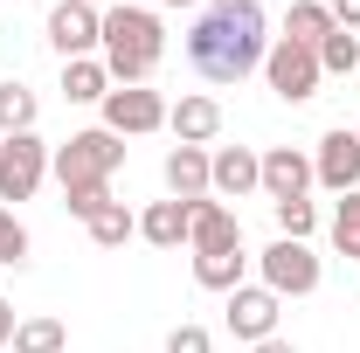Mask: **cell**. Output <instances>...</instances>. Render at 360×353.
Segmentation results:
<instances>
[{"instance_id": "1f68e13d", "label": "cell", "mask_w": 360, "mask_h": 353, "mask_svg": "<svg viewBox=\"0 0 360 353\" xmlns=\"http://www.w3.org/2000/svg\"><path fill=\"white\" fill-rule=\"evenodd\" d=\"M160 7H201V0H160Z\"/></svg>"}, {"instance_id": "f546056e", "label": "cell", "mask_w": 360, "mask_h": 353, "mask_svg": "<svg viewBox=\"0 0 360 353\" xmlns=\"http://www.w3.org/2000/svg\"><path fill=\"white\" fill-rule=\"evenodd\" d=\"M14 326H21V319H14V305H7V298H0V347L14 340Z\"/></svg>"}, {"instance_id": "83f0119b", "label": "cell", "mask_w": 360, "mask_h": 353, "mask_svg": "<svg viewBox=\"0 0 360 353\" xmlns=\"http://www.w3.org/2000/svg\"><path fill=\"white\" fill-rule=\"evenodd\" d=\"M167 353H215V340H208V326H174Z\"/></svg>"}, {"instance_id": "52a82bcc", "label": "cell", "mask_w": 360, "mask_h": 353, "mask_svg": "<svg viewBox=\"0 0 360 353\" xmlns=\"http://www.w3.org/2000/svg\"><path fill=\"white\" fill-rule=\"evenodd\" d=\"M49 49H56L63 63L97 56V49H104V14L84 7V0H56V7H49Z\"/></svg>"}, {"instance_id": "7c38bea8", "label": "cell", "mask_w": 360, "mask_h": 353, "mask_svg": "<svg viewBox=\"0 0 360 353\" xmlns=\"http://www.w3.org/2000/svg\"><path fill=\"white\" fill-rule=\"evenodd\" d=\"M305 187H312V153L270 146V153H264V194H270V208H277V201H305Z\"/></svg>"}, {"instance_id": "4316f807", "label": "cell", "mask_w": 360, "mask_h": 353, "mask_svg": "<svg viewBox=\"0 0 360 353\" xmlns=\"http://www.w3.org/2000/svg\"><path fill=\"white\" fill-rule=\"evenodd\" d=\"M63 208L77 222H90L97 208H111V180H84V187H63Z\"/></svg>"}, {"instance_id": "5bb4252c", "label": "cell", "mask_w": 360, "mask_h": 353, "mask_svg": "<svg viewBox=\"0 0 360 353\" xmlns=\"http://www.w3.org/2000/svg\"><path fill=\"white\" fill-rule=\"evenodd\" d=\"M167 132L180 139V146H208V139L222 132V104L215 97H180V104H167Z\"/></svg>"}, {"instance_id": "d6a6232c", "label": "cell", "mask_w": 360, "mask_h": 353, "mask_svg": "<svg viewBox=\"0 0 360 353\" xmlns=\"http://www.w3.org/2000/svg\"><path fill=\"white\" fill-rule=\"evenodd\" d=\"M84 7H97V14H104V7H111V0H84Z\"/></svg>"}, {"instance_id": "3957f363", "label": "cell", "mask_w": 360, "mask_h": 353, "mask_svg": "<svg viewBox=\"0 0 360 353\" xmlns=\"http://www.w3.org/2000/svg\"><path fill=\"white\" fill-rule=\"evenodd\" d=\"M118 160H125V139L104 132V125H90V132H70L56 153H49V167L63 187H84V180H111L118 174Z\"/></svg>"}, {"instance_id": "f1b7e54d", "label": "cell", "mask_w": 360, "mask_h": 353, "mask_svg": "<svg viewBox=\"0 0 360 353\" xmlns=\"http://www.w3.org/2000/svg\"><path fill=\"white\" fill-rule=\"evenodd\" d=\"M326 7H333V21H340V28H360V0H326Z\"/></svg>"}, {"instance_id": "7402d4cb", "label": "cell", "mask_w": 360, "mask_h": 353, "mask_svg": "<svg viewBox=\"0 0 360 353\" xmlns=\"http://www.w3.org/2000/svg\"><path fill=\"white\" fill-rule=\"evenodd\" d=\"M7 347H14V353H63V347H70V333H63V319H49V312H42V319H21Z\"/></svg>"}, {"instance_id": "5b68a950", "label": "cell", "mask_w": 360, "mask_h": 353, "mask_svg": "<svg viewBox=\"0 0 360 353\" xmlns=\"http://www.w3.org/2000/svg\"><path fill=\"white\" fill-rule=\"evenodd\" d=\"M264 77H270V90L284 97V104H305V97H319V84H326V70H319V49H298V42H270V56H264Z\"/></svg>"}, {"instance_id": "44dd1931", "label": "cell", "mask_w": 360, "mask_h": 353, "mask_svg": "<svg viewBox=\"0 0 360 353\" xmlns=\"http://www.w3.org/2000/svg\"><path fill=\"white\" fill-rule=\"evenodd\" d=\"M35 111H42V104H35V90H28V84H14V77L0 84V139L35 132Z\"/></svg>"}, {"instance_id": "2e32d148", "label": "cell", "mask_w": 360, "mask_h": 353, "mask_svg": "<svg viewBox=\"0 0 360 353\" xmlns=\"http://www.w3.org/2000/svg\"><path fill=\"white\" fill-rule=\"evenodd\" d=\"M187 229H194V208L174 201V194H167V201H153V208L139 215V236H146L153 250H180V243H187Z\"/></svg>"}, {"instance_id": "30bf717a", "label": "cell", "mask_w": 360, "mask_h": 353, "mask_svg": "<svg viewBox=\"0 0 360 353\" xmlns=\"http://www.w3.org/2000/svg\"><path fill=\"white\" fill-rule=\"evenodd\" d=\"M208 194H215V201L264 194V153H250V146H222V153H208Z\"/></svg>"}, {"instance_id": "d4e9b609", "label": "cell", "mask_w": 360, "mask_h": 353, "mask_svg": "<svg viewBox=\"0 0 360 353\" xmlns=\"http://www.w3.org/2000/svg\"><path fill=\"white\" fill-rule=\"evenodd\" d=\"M270 215H277V236H291V243H312V229H319V208H312V201H277Z\"/></svg>"}, {"instance_id": "9a60e30c", "label": "cell", "mask_w": 360, "mask_h": 353, "mask_svg": "<svg viewBox=\"0 0 360 353\" xmlns=\"http://www.w3.org/2000/svg\"><path fill=\"white\" fill-rule=\"evenodd\" d=\"M167 194L174 201H208V146H174L167 153Z\"/></svg>"}, {"instance_id": "603a6c76", "label": "cell", "mask_w": 360, "mask_h": 353, "mask_svg": "<svg viewBox=\"0 0 360 353\" xmlns=\"http://www.w3.org/2000/svg\"><path fill=\"white\" fill-rule=\"evenodd\" d=\"M319 70H326V77H354L360 70V35L354 28H333V35L319 42Z\"/></svg>"}, {"instance_id": "9c48e42d", "label": "cell", "mask_w": 360, "mask_h": 353, "mask_svg": "<svg viewBox=\"0 0 360 353\" xmlns=\"http://www.w3.org/2000/svg\"><path fill=\"white\" fill-rule=\"evenodd\" d=\"M229 333L243 340V347H257V340H277V319H284V298L264 291V284H236L229 291Z\"/></svg>"}, {"instance_id": "484cf974", "label": "cell", "mask_w": 360, "mask_h": 353, "mask_svg": "<svg viewBox=\"0 0 360 353\" xmlns=\"http://www.w3.org/2000/svg\"><path fill=\"white\" fill-rule=\"evenodd\" d=\"M28 250H35V243H28L21 215H14V208H0V264H7V270H21V264H28Z\"/></svg>"}, {"instance_id": "e0dca14e", "label": "cell", "mask_w": 360, "mask_h": 353, "mask_svg": "<svg viewBox=\"0 0 360 353\" xmlns=\"http://www.w3.org/2000/svg\"><path fill=\"white\" fill-rule=\"evenodd\" d=\"M333 28H340V21H333L326 0H291V7H284V42H298V49H319Z\"/></svg>"}, {"instance_id": "6da1fadb", "label": "cell", "mask_w": 360, "mask_h": 353, "mask_svg": "<svg viewBox=\"0 0 360 353\" xmlns=\"http://www.w3.org/2000/svg\"><path fill=\"white\" fill-rule=\"evenodd\" d=\"M264 56H270V21L257 0H215L187 28V63L208 84H243L250 70H264Z\"/></svg>"}, {"instance_id": "d6986e66", "label": "cell", "mask_w": 360, "mask_h": 353, "mask_svg": "<svg viewBox=\"0 0 360 353\" xmlns=\"http://www.w3.org/2000/svg\"><path fill=\"white\" fill-rule=\"evenodd\" d=\"M243 270H250V250H208V257H194V284L201 291H236Z\"/></svg>"}, {"instance_id": "8992f818", "label": "cell", "mask_w": 360, "mask_h": 353, "mask_svg": "<svg viewBox=\"0 0 360 353\" xmlns=\"http://www.w3.org/2000/svg\"><path fill=\"white\" fill-rule=\"evenodd\" d=\"M104 111V132H118V139H146V132H160L167 125V97L160 90H146V84H111V97L97 104Z\"/></svg>"}, {"instance_id": "cb8c5ba5", "label": "cell", "mask_w": 360, "mask_h": 353, "mask_svg": "<svg viewBox=\"0 0 360 353\" xmlns=\"http://www.w3.org/2000/svg\"><path fill=\"white\" fill-rule=\"evenodd\" d=\"M333 250L340 257H360V187L340 194V215H333Z\"/></svg>"}, {"instance_id": "7a4b0ae2", "label": "cell", "mask_w": 360, "mask_h": 353, "mask_svg": "<svg viewBox=\"0 0 360 353\" xmlns=\"http://www.w3.org/2000/svg\"><path fill=\"white\" fill-rule=\"evenodd\" d=\"M104 70H111V84H153V70H160V56H167V28H160V14L153 7H104Z\"/></svg>"}, {"instance_id": "277c9868", "label": "cell", "mask_w": 360, "mask_h": 353, "mask_svg": "<svg viewBox=\"0 0 360 353\" xmlns=\"http://www.w3.org/2000/svg\"><path fill=\"white\" fill-rule=\"evenodd\" d=\"M257 270H264V291H277V298H312L319 277H326V264L312 257V243H291V236H277L264 257H257Z\"/></svg>"}, {"instance_id": "4dcf8cb0", "label": "cell", "mask_w": 360, "mask_h": 353, "mask_svg": "<svg viewBox=\"0 0 360 353\" xmlns=\"http://www.w3.org/2000/svg\"><path fill=\"white\" fill-rule=\"evenodd\" d=\"M250 353H298V347H291V340H257Z\"/></svg>"}, {"instance_id": "ffe728a7", "label": "cell", "mask_w": 360, "mask_h": 353, "mask_svg": "<svg viewBox=\"0 0 360 353\" xmlns=\"http://www.w3.org/2000/svg\"><path fill=\"white\" fill-rule=\"evenodd\" d=\"M84 229H90V243H97V250H125V243L139 236V215L125 208V201H111V208H97Z\"/></svg>"}, {"instance_id": "ba28073f", "label": "cell", "mask_w": 360, "mask_h": 353, "mask_svg": "<svg viewBox=\"0 0 360 353\" xmlns=\"http://www.w3.org/2000/svg\"><path fill=\"white\" fill-rule=\"evenodd\" d=\"M49 180V146L35 132L0 139V201H28L35 187Z\"/></svg>"}, {"instance_id": "ac0fdd59", "label": "cell", "mask_w": 360, "mask_h": 353, "mask_svg": "<svg viewBox=\"0 0 360 353\" xmlns=\"http://www.w3.org/2000/svg\"><path fill=\"white\" fill-rule=\"evenodd\" d=\"M63 97H70V104H104V97H111V70H104V56H77V63H63Z\"/></svg>"}, {"instance_id": "4fadbf2b", "label": "cell", "mask_w": 360, "mask_h": 353, "mask_svg": "<svg viewBox=\"0 0 360 353\" xmlns=\"http://www.w3.org/2000/svg\"><path fill=\"white\" fill-rule=\"evenodd\" d=\"M187 243H194V257H208V250H243V222L229 201H194V229H187Z\"/></svg>"}, {"instance_id": "8fae6325", "label": "cell", "mask_w": 360, "mask_h": 353, "mask_svg": "<svg viewBox=\"0 0 360 353\" xmlns=\"http://www.w3.org/2000/svg\"><path fill=\"white\" fill-rule=\"evenodd\" d=\"M312 180H319V187H333V194H354V187H360V132L333 125V132L319 139V153H312Z\"/></svg>"}]
</instances>
